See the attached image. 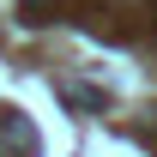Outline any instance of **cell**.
Masks as SVG:
<instances>
[{
  "label": "cell",
  "instance_id": "1",
  "mask_svg": "<svg viewBox=\"0 0 157 157\" xmlns=\"http://www.w3.org/2000/svg\"><path fill=\"white\" fill-rule=\"evenodd\" d=\"M0 139H6L18 157H36V127H30L24 109H6V115H0Z\"/></svg>",
  "mask_w": 157,
  "mask_h": 157
}]
</instances>
